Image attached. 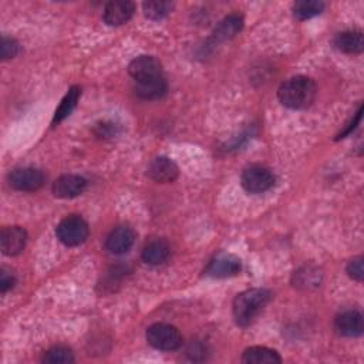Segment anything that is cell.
Here are the masks:
<instances>
[{"mask_svg": "<svg viewBox=\"0 0 364 364\" xmlns=\"http://www.w3.org/2000/svg\"><path fill=\"white\" fill-rule=\"evenodd\" d=\"M270 299L272 293L266 289H249L237 294L232 306L236 324L240 327L250 326L267 306Z\"/></svg>", "mask_w": 364, "mask_h": 364, "instance_id": "obj_1", "label": "cell"}, {"mask_svg": "<svg viewBox=\"0 0 364 364\" xmlns=\"http://www.w3.org/2000/svg\"><path fill=\"white\" fill-rule=\"evenodd\" d=\"M280 102L290 109H304L310 107L316 98V84L311 78L296 75L284 82L277 90Z\"/></svg>", "mask_w": 364, "mask_h": 364, "instance_id": "obj_2", "label": "cell"}, {"mask_svg": "<svg viewBox=\"0 0 364 364\" xmlns=\"http://www.w3.org/2000/svg\"><path fill=\"white\" fill-rule=\"evenodd\" d=\"M146 341L156 350L172 351L181 347L182 336L172 324L155 323L146 330Z\"/></svg>", "mask_w": 364, "mask_h": 364, "instance_id": "obj_3", "label": "cell"}, {"mask_svg": "<svg viewBox=\"0 0 364 364\" xmlns=\"http://www.w3.org/2000/svg\"><path fill=\"white\" fill-rule=\"evenodd\" d=\"M58 240L65 246H78L88 237V225L78 215L64 218L55 229Z\"/></svg>", "mask_w": 364, "mask_h": 364, "instance_id": "obj_4", "label": "cell"}, {"mask_svg": "<svg viewBox=\"0 0 364 364\" xmlns=\"http://www.w3.org/2000/svg\"><path fill=\"white\" fill-rule=\"evenodd\" d=\"M240 182L245 191L249 193H262L274 185L276 176L269 168L263 165H252L242 172Z\"/></svg>", "mask_w": 364, "mask_h": 364, "instance_id": "obj_5", "label": "cell"}, {"mask_svg": "<svg viewBox=\"0 0 364 364\" xmlns=\"http://www.w3.org/2000/svg\"><path fill=\"white\" fill-rule=\"evenodd\" d=\"M9 183L17 191L31 192L43 186L44 175L34 168H17L9 173Z\"/></svg>", "mask_w": 364, "mask_h": 364, "instance_id": "obj_6", "label": "cell"}, {"mask_svg": "<svg viewBox=\"0 0 364 364\" xmlns=\"http://www.w3.org/2000/svg\"><path fill=\"white\" fill-rule=\"evenodd\" d=\"M242 269L240 259L230 253L218 255L206 267L205 273L215 279H226L236 276Z\"/></svg>", "mask_w": 364, "mask_h": 364, "instance_id": "obj_7", "label": "cell"}, {"mask_svg": "<svg viewBox=\"0 0 364 364\" xmlns=\"http://www.w3.org/2000/svg\"><path fill=\"white\" fill-rule=\"evenodd\" d=\"M128 73L134 81H142L154 77L164 75L161 63L152 55H139L128 65Z\"/></svg>", "mask_w": 364, "mask_h": 364, "instance_id": "obj_8", "label": "cell"}, {"mask_svg": "<svg viewBox=\"0 0 364 364\" xmlns=\"http://www.w3.org/2000/svg\"><path fill=\"white\" fill-rule=\"evenodd\" d=\"M134 242H135L134 229L127 225H122L111 230V233L107 236L105 247L112 255H124L134 246Z\"/></svg>", "mask_w": 364, "mask_h": 364, "instance_id": "obj_9", "label": "cell"}, {"mask_svg": "<svg viewBox=\"0 0 364 364\" xmlns=\"http://www.w3.org/2000/svg\"><path fill=\"white\" fill-rule=\"evenodd\" d=\"M27 242V232L20 226H6L0 233V247L6 256L18 255Z\"/></svg>", "mask_w": 364, "mask_h": 364, "instance_id": "obj_10", "label": "cell"}, {"mask_svg": "<svg viewBox=\"0 0 364 364\" xmlns=\"http://www.w3.org/2000/svg\"><path fill=\"white\" fill-rule=\"evenodd\" d=\"M146 173L158 183H169L178 178L179 169L172 159L166 156H156L149 162Z\"/></svg>", "mask_w": 364, "mask_h": 364, "instance_id": "obj_11", "label": "cell"}, {"mask_svg": "<svg viewBox=\"0 0 364 364\" xmlns=\"http://www.w3.org/2000/svg\"><path fill=\"white\" fill-rule=\"evenodd\" d=\"M87 188L85 178L80 175H63L53 183V193L61 199H70L81 195Z\"/></svg>", "mask_w": 364, "mask_h": 364, "instance_id": "obj_12", "label": "cell"}, {"mask_svg": "<svg viewBox=\"0 0 364 364\" xmlns=\"http://www.w3.org/2000/svg\"><path fill=\"white\" fill-rule=\"evenodd\" d=\"M135 4L128 0H114L108 1L104 7L102 18L108 26L125 24L134 14Z\"/></svg>", "mask_w": 364, "mask_h": 364, "instance_id": "obj_13", "label": "cell"}, {"mask_svg": "<svg viewBox=\"0 0 364 364\" xmlns=\"http://www.w3.org/2000/svg\"><path fill=\"white\" fill-rule=\"evenodd\" d=\"M334 328L340 336L358 337L363 334V314L358 310H347L340 313L334 320Z\"/></svg>", "mask_w": 364, "mask_h": 364, "instance_id": "obj_14", "label": "cell"}, {"mask_svg": "<svg viewBox=\"0 0 364 364\" xmlns=\"http://www.w3.org/2000/svg\"><path fill=\"white\" fill-rule=\"evenodd\" d=\"M166 80L164 75L135 81V92L138 97L144 100H158L166 92Z\"/></svg>", "mask_w": 364, "mask_h": 364, "instance_id": "obj_15", "label": "cell"}, {"mask_svg": "<svg viewBox=\"0 0 364 364\" xmlns=\"http://www.w3.org/2000/svg\"><path fill=\"white\" fill-rule=\"evenodd\" d=\"M171 249L164 239H152L142 249V260L148 264L156 266L164 263L169 257Z\"/></svg>", "mask_w": 364, "mask_h": 364, "instance_id": "obj_16", "label": "cell"}, {"mask_svg": "<svg viewBox=\"0 0 364 364\" xmlns=\"http://www.w3.org/2000/svg\"><path fill=\"white\" fill-rule=\"evenodd\" d=\"M334 46L344 53L358 54L364 50V38L363 33L358 30H348L338 33L334 38Z\"/></svg>", "mask_w": 364, "mask_h": 364, "instance_id": "obj_17", "label": "cell"}, {"mask_svg": "<svg viewBox=\"0 0 364 364\" xmlns=\"http://www.w3.org/2000/svg\"><path fill=\"white\" fill-rule=\"evenodd\" d=\"M242 363L245 364H279L282 357L272 348L267 347H249L243 351Z\"/></svg>", "mask_w": 364, "mask_h": 364, "instance_id": "obj_18", "label": "cell"}, {"mask_svg": "<svg viewBox=\"0 0 364 364\" xmlns=\"http://www.w3.org/2000/svg\"><path fill=\"white\" fill-rule=\"evenodd\" d=\"M243 26V18L239 14H229L213 30V40L215 41H225L233 38Z\"/></svg>", "mask_w": 364, "mask_h": 364, "instance_id": "obj_19", "label": "cell"}, {"mask_svg": "<svg viewBox=\"0 0 364 364\" xmlns=\"http://www.w3.org/2000/svg\"><path fill=\"white\" fill-rule=\"evenodd\" d=\"M80 94H81V90H80V87H77V85H74V87H71V88L68 90V92H67L65 97L63 98L60 107L55 109V114H54V118H53V125L61 122L64 118H67V117L71 114V111H73V109L75 108V105H77V101H78V98H80Z\"/></svg>", "mask_w": 364, "mask_h": 364, "instance_id": "obj_20", "label": "cell"}, {"mask_svg": "<svg viewBox=\"0 0 364 364\" xmlns=\"http://www.w3.org/2000/svg\"><path fill=\"white\" fill-rule=\"evenodd\" d=\"M326 4L320 0H299L293 4V14L299 20H307L324 10Z\"/></svg>", "mask_w": 364, "mask_h": 364, "instance_id": "obj_21", "label": "cell"}, {"mask_svg": "<svg viewBox=\"0 0 364 364\" xmlns=\"http://www.w3.org/2000/svg\"><path fill=\"white\" fill-rule=\"evenodd\" d=\"M142 9H144L145 17L151 20H162L172 11L173 3L164 1V0H152V1H145L142 4Z\"/></svg>", "mask_w": 364, "mask_h": 364, "instance_id": "obj_22", "label": "cell"}, {"mask_svg": "<svg viewBox=\"0 0 364 364\" xmlns=\"http://www.w3.org/2000/svg\"><path fill=\"white\" fill-rule=\"evenodd\" d=\"M41 361L47 364H71L74 357L70 348L64 346H55L44 353Z\"/></svg>", "mask_w": 364, "mask_h": 364, "instance_id": "obj_23", "label": "cell"}, {"mask_svg": "<svg viewBox=\"0 0 364 364\" xmlns=\"http://www.w3.org/2000/svg\"><path fill=\"white\" fill-rule=\"evenodd\" d=\"M294 279L297 286H310V284L316 286L320 282V274H317V270H313L310 267L309 276L306 274V269H301L294 274Z\"/></svg>", "mask_w": 364, "mask_h": 364, "instance_id": "obj_24", "label": "cell"}, {"mask_svg": "<svg viewBox=\"0 0 364 364\" xmlns=\"http://www.w3.org/2000/svg\"><path fill=\"white\" fill-rule=\"evenodd\" d=\"M18 53V43L14 38L10 37H3L1 44H0V54L3 60H9L16 57Z\"/></svg>", "mask_w": 364, "mask_h": 364, "instance_id": "obj_25", "label": "cell"}, {"mask_svg": "<svg viewBox=\"0 0 364 364\" xmlns=\"http://www.w3.org/2000/svg\"><path fill=\"white\" fill-rule=\"evenodd\" d=\"M347 273L351 279L361 282L364 277V269H363V256L353 257L347 264Z\"/></svg>", "mask_w": 364, "mask_h": 364, "instance_id": "obj_26", "label": "cell"}, {"mask_svg": "<svg viewBox=\"0 0 364 364\" xmlns=\"http://www.w3.org/2000/svg\"><path fill=\"white\" fill-rule=\"evenodd\" d=\"M361 111H363V107L360 105L358 107V109H357V112L354 114V117L351 118V121L348 122V125L337 135V138L336 139H340V138H344V136H347L348 134H351L354 129H355V127L358 125V122H360V118H361Z\"/></svg>", "mask_w": 364, "mask_h": 364, "instance_id": "obj_27", "label": "cell"}, {"mask_svg": "<svg viewBox=\"0 0 364 364\" xmlns=\"http://www.w3.org/2000/svg\"><path fill=\"white\" fill-rule=\"evenodd\" d=\"M16 283V279L11 273L6 272L4 269H1L0 272V291L4 294L7 290H10Z\"/></svg>", "mask_w": 364, "mask_h": 364, "instance_id": "obj_28", "label": "cell"}]
</instances>
